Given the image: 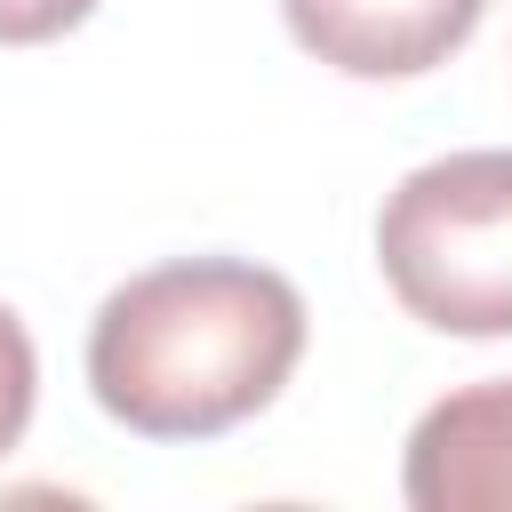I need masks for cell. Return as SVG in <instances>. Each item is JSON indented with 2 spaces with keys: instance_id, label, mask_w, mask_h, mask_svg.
Returning <instances> with one entry per match:
<instances>
[{
  "instance_id": "1",
  "label": "cell",
  "mask_w": 512,
  "mask_h": 512,
  "mask_svg": "<svg viewBox=\"0 0 512 512\" xmlns=\"http://www.w3.org/2000/svg\"><path fill=\"white\" fill-rule=\"evenodd\" d=\"M304 360V296L248 256H184L120 280L88 320V392L144 440H216L280 400Z\"/></svg>"
},
{
  "instance_id": "5",
  "label": "cell",
  "mask_w": 512,
  "mask_h": 512,
  "mask_svg": "<svg viewBox=\"0 0 512 512\" xmlns=\"http://www.w3.org/2000/svg\"><path fill=\"white\" fill-rule=\"evenodd\" d=\"M32 400H40V352H32V328L0 304V456L24 440Z\"/></svg>"
},
{
  "instance_id": "2",
  "label": "cell",
  "mask_w": 512,
  "mask_h": 512,
  "mask_svg": "<svg viewBox=\"0 0 512 512\" xmlns=\"http://www.w3.org/2000/svg\"><path fill=\"white\" fill-rule=\"evenodd\" d=\"M376 264L408 320L440 336H512V152H448L392 184Z\"/></svg>"
},
{
  "instance_id": "4",
  "label": "cell",
  "mask_w": 512,
  "mask_h": 512,
  "mask_svg": "<svg viewBox=\"0 0 512 512\" xmlns=\"http://www.w3.org/2000/svg\"><path fill=\"white\" fill-rule=\"evenodd\" d=\"M400 496L416 512H512V376L464 384L416 416Z\"/></svg>"
},
{
  "instance_id": "3",
  "label": "cell",
  "mask_w": 512,
  "mask_h": 512,
  "mask_svg": "<svg viewBox=\"0 0 512 512\" xmlns=\"http://www.w3.org/2000/svg\"><path fill=\"white\" fill-rule=\"evenodd\" d=\"M304 56L344 80H416L440 72L488 16V0H280Z\"/></svg>"
},
{
  "instance_id": "6",
  "label": "cell",
  "mask_w": 512,
  "mask_h": 512,
  "mask_svg": "<svg viewBox=\"0 0 512 512\" xmlns=\"http://www.w3.org/2000/svg\"><path fill=\"white\" fill-rule=\"evenodd\" d=\"M96 0H0V48H40L64 40L72 24H88Z\"/></svg>"
}]
</instances>
